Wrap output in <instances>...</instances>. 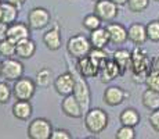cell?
Listing matches in <instances>:
<instances>
[{"mask_svg": "<svg viewBox=\"0 0 159 139\" xmlns=\"http://www.w3.org/2000/svg\"><path fill=\"white\" fill-rule=\"evenodd\" d=\"M36 82L26 77H21L14 81L13 86V96L15 100H30L36 92Z\"/></svg>", "mask_w": 159, "mask_h": 139, "instance_id": "cell-4", "label": "cell"}, {"mask_svg": "<svg viewBox=\"0 0 159 139\" xmlns=\"http://www.w3.org/2000/svg\"><path fill=\"white\" fill-rule=\"evenodd\" d=\"M89 39H90L91 47H94V49H105L111 43L107 27L105 28L100 27L94 31H90V38Z\"/></svg>", "mask_w": 159, "mask_h": 139, "instance_id": "cell-17", "label": "cell"}, {"mask_svg": "<svg viewBox=\"0 0 159 139\" xmlns=\"http://www.w3.org/2000/svg\"><path fill=\"white\" fill-rule=\"evenodd\" d=\"M50 79H51V71L48 68H42L40 71L36 72L35 82L39 88H47L50 85Z\"/></svg>", "mask_w": 159, "mask_h": 139, "instance_id": "cell-26", "label": "cell"}, {"mask_svg": "<svg viewBox=\"0 0 159 139\" xmlns=\"http://www.w3.org/2000/svg\"><path fill=\"white\" fill-rule=\"evenodd\" d=\"M36 52V43L30 38L24 39V41L17 43L15 47V56L18 58H30Z\"/></svg>", "mask_w": 159, "mask_h": 139, "instance_id": "cell-20", "label": "cell"}, {"mask_svg": "<svg viewBox=\"0 0 159 139\" xmlns=\"http://www.w3.org/2000/svg\"><path fill=\"white\" fill-rule=\"evenodd\" d=\"M66 50L68 53L75 57L76 60L80 57H84L90 53L91 50V43L90 39H87L84 35L78 33V35H73L72 38H69L68 43H66Z\"/></svg>", "mask_w": 159, "mask_h": 139, "instance_id": "cell-2", "label": "cell"}, {"mask_svg": "<svg viewBox=\"0 0 159 139\" xmlns=\"http://www.w3.org/2000/svg\"><path fill=\"white\" fill-rule=\"evenodd\" d=\"M145 83L149 89H154V91L159 92V70L158 68H152L149 71L145 78Z\"/></svg>", "mask_w": 159, "mask_h": 139, "instance_id": "cell-29", "label": "cell"}, {"mask_svg": "<svg viewBox=\"0 0 159 139\" xmlns=\"http://www.w3.org/2000/svg\"><path fill=\"white\" fill-rule=\"evenodd\" d=\"M112 58H114V60L116 61V64L119 66L122 75L126 72V70L129 68V67H131V53L127 52V50H125V49H119V50H116Z\"/></svg>", "mask_w": 159, "mask_h": 139, "instance_id": "cell-25", "label": "cell"}, {"mask_svg": "<svg viewBox=\"0 0 159 139\" xmlns=\"http://www.w3.org/2000/svg\"><path fill=\"white\" fill-rule=\"evenodd\" d=\"M152 68H158V70H159V57L157 58V60H155V63H154V67H152Z\"/></svg>", "mask_w": 159, "mask_h": 139, "instance_id": "cell-39", "label": "cell"}, {"mask_svg": "<svg viewBox=\"0 0 159 139\" xmlns=\"http://www.w3.org/2000/svg\"><path fill=\"white\" fill-rule=\"evenodd\" d=\"M6 2H8V3H11V4H14V6H17L18 8L21 7V6L24 4V3L26 2V0H6Z\"/></svg>", "mask_w": 159, "mask_h": 139, "instance_id": "cell-37", "label": "cell"}, {"mask_svg": "<svg viewBox=\"0 0 159 139\" xmlns=\"http://www.w3.org/2000/svg\"><path fill=\"white\" fill-rule=\"evenodd\" d=\"M84 125L90 134H101L108 127V114L102 109H89L84 113Z\"/></svg>", "mask_w": 159, "mask_h": 139, "instance_id": "cell-1", "label": "cell"}, {"mask_svg": "<svg viewBox=\"0 0 159 139\" xmlns=\"http://www.w3.org/2000/svg\"><path fill=\"white\" fill-rule=\"evenodd\" d=\"M76 70H78L79 75L83 77V78H93V77L98 75L100 66L87 54V56H84V57L78 58Z\"/></svg>", "mask_w": 159, "mask_h": 139, "instance_id": "cell-10", "label": "cell"}, {"mask_svg": "<svg viewBox=\"0 0 159 139\" xmlns=\"http://www.w3.org/2000/svg\"><path fill=\"white\" fill-rule=\"evenodd\" d=\"M0 8H2V21L6 24H13L17 21L18 17V7L8 2H2L0 3Z\"/></svg>", "mask_w": 159, "mask_h": 139, "instance_id": "cell-23", "label": "cell"}, {"mask_svg": "<svg viewBox=\"0 0 159 139\" xmlns=\"http://www.w3.org/2000/svg\"><path fill=\"white\" fill-rule=\"evenodd\" d=\"M2 2H3V0H0V3H2Z\"/></svg>", "mask_w": 159, "mask_h": 139, "instance_id": "cell-43", "label": "cell"}, {"mask_svg": "<svg viewBox=\"0 0 159 139\" xmlns=\"http://www.w3.org/2000/svg\"><path fill=\"white\" fill-rule=\"evenodd\" d=\"M61 110L65 116L71 117V118H80L83 116V110L80 107V103L78 102V99L75 97V95L71 93L68 96H64L62 102H61Z\"/></svg>", "mask_w": 159, "mask_h": 139, "instance_id": "cell-12", "label": "cell"}, {"mask_svg": "<svg viewBox=\"0 0 159 139\" xmlns=\"http://www.w3.org/2000/svg\"><path fill=\"white\" fill-rule=\"evenodd\" d=\"M15 47H17V45L14 42H11L10 39H4L0 42V56L4 58L13 57L15 56Z\"/></svg>", "mask_w": 159, "mask_h": 139, "instance_id": "cell-28", "label": "cell"}, {"mask_svg": "<svg viewBox=\"0 0 159 139\" xmlns=\"http://www.w3.org/2000/svg\"><path fill=\"white\" fill-rule=\"evenodd\" d=\"M109 33V41L112 45H122L127 41V29L122 24L118 22H111L107 25Z\"/></svg>", "mask_w": 159, "mask_h": 139, "instance_id": "cell-18", "label": "cell"}, {"mask_svg": "<svg viewBox=\"0 0 159 139\" xmlns=\"http://www.w3.org/2000/svg\"><path fill=\"white\" fill-rule=\"evenodd\" d=\"M143 106L149 111H154L159 109V92L154 91V89H145L144 93L141 96Z\"/></svg>", "mask_w": 159, "mask_h": 139, "instance_id": "cell-22", "label": "cell"}, {"mask_svg": "<svg viewBox=\"0 0 159 139\" xmlns=\"http://www.w3.org/2000/svg\"><path fill=\"white\" fill-rule=\"evenodd\" d=\"M155 2H159V0H155Z\"/></svg>", "mask_w": 159, "mask_h": 139, "instance_id": "cell-44", "label": "cell"}, {"mask_svg": "<svg viewBox=\"0 0 159 139\" xmlns=\"http://www.w3.org/2000/svg\"><path fill=\"white\" fill-rule=\"evenodd\" d=\"M148 121H149V125L154 128V131L159 132V109L154 110L151 114H149Z\"/></svg>", "mask_w": 159, "mask_h": 139, "instance_id": "cell-34", "label": "cell"}, {"mask_svg": "<svg viewBox=\"0 0 159 139\" xmlns=\"http://www.w3.org/2000/svg\"><path fill=\"white\" fill-rule=\"evenodd\" d=\"M140 113L136 109H131V107H127L120 113L119 116V121H120L122 125H129V127H136L140 124Z\"/></svg>", "mask_w": 159, "mask_h": 139, "instance_id": "cell-24", "label": "cell"}, {"mask_svg": "<svg viewBox=\"0 0 159 139\" xmlns=\"http://www.w3.org/2000/svg\"><path fill=\"white\" fill-rule=\"evenodd\" d=\"M7 31H8V24L0 21V42L7 39Z\"/></svg>", "mask_w": 159, "mask_h": 139, "instance_id": "cell-36", "label": "cell"}, {"mask_svg": "<svg viewBox=\"0 0 159 139\" xmlns=\"http://www.w3.org/2000/svg\"><path fill=\"white\" fill-rule=\"evenodd\" d=\"M126 96H129V95H127L120 86H109V88H107L105 92H104V102L111 107L119 106L120 103L125 102Z\"/></svg>", "mask_w": 159, "mask_h": 139, "instance_id": "cell-16", "label": "cell"}, {"mask_svg": "<svg viewBox=\"0 0 159 139\" xmlns=\"http://www.w3.org/2000/svg\"><path fill=\"white\" fill-rule=\"evenodd\" d=\"M73 95L78 99V102L80 103V107L83 110V113L90 109L91 103V95H90V88H89L86 78L83 77H75V88H73Z\"/></svg>", "mask_w": 159, "mask_h": 139, "instance_id": "cell-7", "label": "cell"}, {"mask_svg": "<svg viewBox=\"0 0 159 139\" xmlns=\"http://www.w3.org/2000/svg\"><path fill=\"white\" fill-rule=\"evenodd\" d=\"M0 21H2V8H0Z\"/></svg>", "mask_w": 159, "mask_h": 139, "instance_id": "cell-40", "label": "cell"}, {"mask_svg": "<svg viewBox=\"0 0 159 139\" xmlns=\"http://www.w3.org/2000/svg\"><path fill=\"white\" fill-rule=\"evenodd\" d=\"M114 3H116L118 6H125V4H127V0H112Z\"/></svg>", "mask_w": 159, "mask_h": 139, "instance_id": "cell-38", "label": "cell"}, {"mask_svg": "<svg viewBox=\"0 0 159 139\" xmlns=\"http://www.w3.org/2000/svg\"><path fill=\"white\" fill-rule=\"evenodd\" d=\"M29 32L30 28L28 24L24 22H13L8 25V31H7V39H10L11 42H14L17 45L18 42L24 41V39L29 38Z\"/></svg>", "mask_w": 159, "mask_h": 139, "instance_id": "cell-13", "label": "cell"}, {"mask_svg": "<svg viewBox=\"0 0 159 139\" xmlns=\"http://www.w3.org/2000/svg\"><path fill=\"white\" fill-rule=\"evenodd\" d=\"M149 64H151V61H149V57L147 56L145 50L141 49L140 46H137L131 53V70H133L134 77L139 75L145 79L148 72L151 71Z\"/></svg>", "mask_w": 159, "mask_h": 139, "instance_id": "cell-3", "label": "cell"}, {"mask_svg": "<svg viewBox=\"0 0 159 139\" xmlns=\"http://www.w3.org/2000/svg\"><path fill=\"white\" fill-rule=\"evenodd\" d=\"M147 28V36L149 41L159 42V20L158 21H149L145 25Z\"/></svg>", "mask_w": 159, "mask_h": 139, "instance_id": "cell-30", "label": "cell"}, {"mask_svg": "<svg viewBox=\"0 0 159 139\" xmlns=\"http://www.w3.org/2000/svg\"><path fill=\"white\" fill-rule=\"evenodd\" d=\"M43 42L48 50H58L61 47V33L58 27L46 31L43 35Z\"/></svg>", "mask_w": 159, "mask_h": 139, "instance_id": "cell-21", "label": "cell"}, {"mask_svg": "<svg viewBox=\"0 0 159 139\" xmlns=\"http://www.w3.org/2000/svg\"><path fill=\"white\" fill-rule=\"evenodd\" d=\"M0 75L7 82H14L24 75V64L13 57L4 58L2 61V74Z\"/></svg>", "mask_w": 159, "mask_h": 139, "instance_id": "cell-6", "label": "cell"}, {"mask_svg": "<svg viewBox=\"0 0 159 139\" xmlns=\"http://www.w3.org/2000/svg\"><path fill=\"white\" fill-rule=\"evenodd\" d=\"M101 22H102L101 18H100L96 13L87 14L86 17L83 18V21H82L83 27L86 28L87 31H94V29H97V28H100V27H101Z\"/></svg>", "mask_w": 159, "mask_h": 139, "instance_id": "cell-27", "label": "cell"}, {"mask_svg": "<svg viewBox=\"0 0 159 139\" xmlns=\"http://www.w3.org/2000/svg\"><path fill=\"white\" fill-rule=\"evenodd\" d=\"M98 75L101 77V82L108 83V82H111L112 79H115L116 77L122 75V74H120V68H119V66L116 64V61L114 58H108V60L100 67Z\"/></svg>", "mask_w": 159, "mask_h": 139, "instance_id": "cell-14", "label": "cell"}, {"mask_svg": "<svg viewBox=\"0 0 159 139\" xmlns=\"http://www.w3.org/2000/svg\"><path fill=\"white\" fill-rule=\"evenodd\" d=\"M0 74H2V61H0Z\"/></svg>", "mask_w": 159, "mask_h": 139, "instance_id": "cell-41", "label": "cell"}, {"mask_svg": "<svg viewBox=\"0 0 159 139\" xmlns=\"http://www.w3.org/2000/svg\"><path fill=\"white\" fill-rule=\"evenodd\" d=\"M115 138L116 139H134V138H136V131H134V127L122 125L120 128L116 131Z\"/></svg>", "mask_w": 159, "mask_h": 139, "instance_id": "cell-32", "label": "cell"}, {"mask_svg": "<svg viewBox=\"0 0 159 139\" xmlns=\"http://www.w3.org/2000/svg\"><path fill=\"white\" fill-rule=\"evenodd\" d=\"M73 88H75V75L71 72L60 74L54 79V89L61 96H68L73 93Z\"/></svg>", "mask_w": 159, "mask_h": 139, "instance_id": "cell-11", "label": "cell"}, {"mask_svg": "<svg viewBox=\"0 0 159 139\" xmlns=\"http://www.w3.org/2000/svg\"><path fill=\"white\" fill-rule=\"evenodd\" d=\"M11 95H13V88H10V86H8L7 81H6V82H0V104L8 103Z\"/></svg>", "mask_w": 159, "mask_h": 139, "instance_id": "cell-33", "label": "cell"}, {"mask_svg": "<svg viewBox=\"0 0 159 139\" xmlns=\"http://www.w3.org/2000/svg\"><path fill=\"white\" fill-rule=\"evenodd\" d=\"M51 139H72V135L69 134L66 129H53V134H51Z\"/></svg>", "mask_w": 159, "mask_h": 139, "instance_id": "cell-35", "label": "cell"}, {"mask_svg": "<svg viewBox=\"0 0 159 139\" xmlns=\"http://www.w3.org/2000/svg\"><path fill=\"white\" fill-rule=\"evenodd\" d=\"M51 14L43 7H35L28 13V25L30 29H43L50 24Z\"/></svg>", "mask_w": 159, "mask_h": 139, "instance_id": "cell-9", "label": "cell"}, {"mask_svg": "<svg viewBox=\"0 0 159 139\" xmlns=\"http://www.w3.org/2000/svg\"><path fill=\"white\" fill-rule=\"evenodd\" d=\"M11 111H13V116L17 120L26 121V120H29L30 116H32L33 109H32V104H30L29 100H17L13 104Z\"/></svg>", "mask_w": 159, "mask_h": 139, "instance_id": "cell-19", "label": "cell"}, {"mask_svg": "<svg viewBox=\"0 0 159 139\" xmlns=\"http://www.w3.org/2000/svg\"><path fill=\"white\" fill-rule=\"evenodd\" d=\"M149 6V0H127V7L131 13H143Z\"/></svg>", "mask_w": 159, "mask_h": 139, "instance_id": "cell-31", "label": "cell"}, {"mask_svg": "<svg viewBox=\"0 0 159 139\" xmlns=\"http://www.w3.org/2000/svg\"><path fill=\"white\" fill-rule=\"evenodd\" d=\"M93 2H98V0H93Z\"/></svg>", "mask_w": 159, "mask_h": 139, "instance_id": "cell-42", "label": "cell"}, {"mask_svg": "<svg viewBox=\"0 0 159 139\" xmlns=\"http://www.w3.org/2000/svg\"><path fill=\"white\" fill-rule=\"evenodd\" d=\"M53 125L46 118H35L28 125V137L30 139H51Z\"/></svg>", "mask_w": 159, "mask_h": 139, "instance_id": "cell-5", "label": "cell"}, {"mask_svg": "<svg viewBox=\"0 0 159 139\" xmlns=\"http://www.w3.org/2000/svg\"><path fill=\"white\" fill-rule=\"evenodd\" d=\"M118 7L119 6L112 0H98L94 4V13L101 18V21L112 22L118 17Z\"/></svg>", "mask_w": 159, "mask_h": 139, "instance_id": "cell-8", "label": "cell"}, {"mask_svg": "<svg viewBox=\"0 0 159 139\" xmlns=\"http://www.w3.org/2000/svg\"><path fill=\"white\" fill-rule=\"evenodd\" d=\"M127 39L134 43L136 46H141L144 45L145 41L148 39L147 36V28L144 24H140V22H134L127 28Z\"/></svg>", "mask_w": 159, "mask_h": 139, "instance_id": "cell-15", "label": "cell"}]
</instances>
